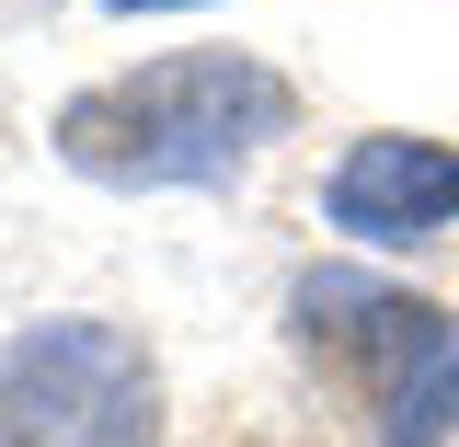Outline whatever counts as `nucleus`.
<instances>
[{
  "label": "nucleus",
  "mask_w": 459,
  "mask_h": 447,
  "mask_svg": "<svg viewBox=\"0 0 459 447\" xmlns=\"http://www.w3.org/2000/svg\"><path fill=\"white\" fill-rule=\"evenodd\" d=\"M287 81L241 47H184L150 57L104 92L57 104V161L92 184H219L230 161H253L264 138H287Z\"/></svg>",
  "instance_id": "1"
},
{
  "label": "nucleus",
  "mask_w": 459,
  "mask_h": 447,
  "mask_svg": "<svg viewBox=\"0 0 459 447\" xmlns=\"http://www.w3.org/2000/svg\"><path fill=\"white\" fill-rule=\"evenodd\" d=\"M299 333L322 344V367H344L379 401V447H448L459 425V322L437 298H402L379 276H310L299 287Z\"/></svg>",
  "instance_id": "2"
},
{
  "label": "nucleus",
  "mask_w": 459,
  "mask_h": 447,
  "mask_svg": "<svg viewBox=\"0 0 459 447\" xmlns=\"http://www.w3.org/2000/svg\"><path fill=\"white\" fill-rule=\"evenodd\" d=\"M161 379L115 322H23L0 344V447H150Z\"/></svg>",
  "instance_id": "3"
},
{
  "label": "nucleus",
  "mask_w": 459,
  "mask_h": 447,
  "mask_svg": "<svg viewBox=\"0 0 459 447\" xmlns=\"http://www.w3.org/2000/svg\"><path fill=\"white\" fill-rule=\"evenodd\" d=\"M322 219L344 241H425L459 219V150L448 138H356L322 184Z\"/></svg>",
  "instance_id": "4"
},
{
  "label": "nucleus",
  "mask_w": 459,
  "mask_h": 447,
  "mask_svg": "<svg viewBox=\"0 0 459 447\" xmlns=\"http://www.w3.org/2000/svg\"><path fill=\"white\" fill-rule=\"evenodd\" d=\"M104 12H172V0H104Z\"/></svg>",
  "instance_id": "5"
}]
</instances>
